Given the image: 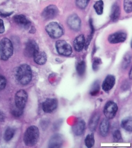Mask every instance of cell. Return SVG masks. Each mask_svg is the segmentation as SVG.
Segmentation results:
<instances>
[{"label":"cell","instance_id":"4","mask_svg":"<svg viewBox=\"0 0 132 148\" xmlns=\"http://www.w3.org/2000/svg\"><path fill=\"white\" fill-rule=\"evenodd\" d=\"M46 32L48 35L53 39H57L63 35L64 29L62 26L57 22H52L46 26Z\"/></svg>","mask_w":132,"mask_h":148},{"label":"cell","instance_id":"9","mask_svg":"<svg viewBox=\"0 0 132 148\" xmlns=\"http://www.w3.org/2000/svg\"><path fill=\"white\" fill-rule=\"evenodd\" d=\"M58 9L56 6L50 5L46 7L42 13V17L45 20L53 19L56 17L58 14Z\"/></svg>","mask_w":132,"mask_h":148},{"label":"cell","instance_id":"24","mask_svg":"<svg viewBox=\"0 0 132 148\" xmlns=\"http://www.w3.org/2000/svg\"><path fill=\"white\" fill-rule=\"evenodd\" d=\"M94 135L93 134H88L84 140V143L87 147L91 148L95 144Z\"/></svg>","mask_w":132,"mask_h":148},{"label":"cell","instance_id":"34","mask_svg":"<svg viewBox=\"0 0 132 148\" xmlns=\"http://www.w3.org/2000/svg\"><path fill=\"white\" fill-rule=\"evenodd\" d=\"M12 112L14 115L15 116H18L21 115L22 113L23 110L19 109L17 107V109L13 110Z\"/></svg>","mask_w":132,"mask_h":148},{"label":"cell","instance_id":"37","mask_svg":"<svg viewBox=\"0 0 132 148\" xmlns=\"http://www.w3.org/2000/svg\"><path fill=\"white\" fill-rule=\"evenodd\" d=\"M129 77L130 79H132V68H131L129 73Z\"/></svg>","mask_w":132,"mask_h":148},{"label":"cell","instance_id":"14","mask_svg":"<svg viewBox=\"0 0 132 148\" xmlns=\"http://www.w3.org/2000/svg\"><path fill=\"white\" fill-rule=\"evenodd\" d=\"M115 83V77L112 75H108L103 82L102 88L105 92H109L113 87Z\"/></svg>","mask_w":132,"mask_h":148},{"label":"cell","instance_id":"10","mask_svg":"<svg viewBox=\"0 0 132 148\" xmlns=\"http://www.w3.org/2000/svg\"><path fill=\"white\" fill-rule=\"evenodd\" d=\"M58 106V101L55 98H47L43 103L42 107L44 112L52 113L55 110Z\"/></svg>","mask_w":132,"mask_h":148},{"label":"cell","instance_id":"36","mask_svg":"<svg viewBox=\"0 0 132 148\" xmlns=\"http://www.w3.org/2000/svg\"><path fill=\"white\" fill-rule=\"evenodd\" d=\"M5 31L4 22L3 20L0 19V34L4 33Z\"/></svg>","mask_w":132,"mask_h":148},{"label":"cell","instance_id":"8","mask_svg":"<svg viewBox=\"0 0 132 148\" xmlns=\"http://www.w3.org/2000/svg\"><path fill=\"white\" fill-rule=\"evenodd\" d=\"M39 51V46L33 40H29L26 43L24 54L28 57H33L34 55Z\"/></svg>","mask_w":132,"mask_h":148},{"label":"cell","instance_id":"2","mask_svg":"<svg viewBox=\"0 0 132 148\" xmlns=\"http://www.w3.org/2000/svg\"><path fill=\"white\" fill-rule=\"evenodd\" d=\"M39 137V128L36 126H31L25 132L24 137V142L27 146H33L37 142Z\"/></svg>","mask_w":132,"mask_h":148},{"label":"cell","instance_id":"5","mask_svg":"<svg viewBox=\"0 0 132 148\" xmlns=\"http://www.w3.org/2000/svg\"><path fill=\"white\" fill-rule=\"evenodd\" d=\"M55 47L58 53L64 56H69L72 53V48L70 45L64 40L56 42Z\"/></svg>","mask_w":132,"mask_h":148},{"label":"cell","instance_id":"21","mask_svg":"<svg viewBox=\"0 0 132 148\" xmlns=\"http://www.w3.org/2000/svg\"><path fill=\"white\" fill-rule=\"evenodd\" d=\"M122 128L130 132L132 131V119L131 116H128L123 119L121 123Z\"/></svg>","mask_w":132,"mask_h":148},{"label":"cell","instance_id":"30","mask_svg":"<svg viewBox=\"0 0 132 148\" xmlns=\"http://www.w3.org/2000/svg\"><path fill=\"white\" fill-rule=\"evenodd\" d=\"M113 138L114 141L115 142H120L122 139V136L120 131L119 129L115 130L113 132Z\"/></svg>","mask_w":132,"mask_h":148},{"label":"cell","instance_id":"27","mask_svg":"<svg viewBox=\"0 0 132 148\" xmlns=\"http://www.w3.org/2000/svg\"><path fill=\"white\" fill-rule=\"evenodd\" d=\"M15 134V130L12 128H8L4 134V139L6 141L10 140L13 137Z\"/></svg>","mask_w":132,"mask_h":148},{"label":"cell","instance_id":"29","mask_svg":"<svg viewBox=\"0 0 132 148\" xmlns=\"http://www.w3.org/2000/svg\"><path fill=\"white\" fill-rule=\"evenodd\" d=\"M90 0H76V5L81 9H84L88 4Z\"/></svg>","mask_w":132,"mask_h":148},{"label":"cell","instance_id":"31","mask_svg":"<svg viewBox=\"0 0 132 148\" xmlns=\"http://www.w3.org/2000/svg\"><path fill=\"white\" fill-rule=\"evenodd\" d=\"M101 63L102 61L101 59L99 58H96L94 60L93 63V69L94 71H97L99 69Z\"/></svg>","mask_w":132,"mask_h":148},{"label":"cell","instance_id":"26","mask_svg":"<svg viewBox=\"0 0 132 148\" xmlns=\"http://www.w3.org/2000/svg\"><path fill=\"white\" fill-rule=\"evenodd\" d=\"M76 71L80 76H83L85 72L86 64L84 61H81L77 64L76 67Z\"/></svg>","mask_w":132,"mask_h":148},{"label":"cell","instance_id":"18","mask_svg":"<svg viewBox=\"0 0 132 148\" xmlns=\"http://www.w3.org/2000/svg\"><path fill=\"white\" fill-rule=\"evenodd\" d=\"M110 128V122L108 119H104L101 122L99 127L100 133L103 137H105L108 134Z\"/></svg>","mask_w":132,"mask_h":148},{"label":"cell","instance_id":"7","mask_svg":"<svg viewBox=\"0 0 132 148\" xmlns=\"http://www.w3.org/2000/svg\"><path fill=\"white\" fill-rule=\"evenodd\" d=\"M27 99V93L25 90H21L18 91L15 97L16 107L23 110L26 105Z\"/></svg>","mask_w":132,"mask_h":148},{"label":"cell","instance_id":"13","mask_svg":"<svg viewBox=\"0 0 132 148\" xmlns=\"http://www.w3.org/2000/svg\"><path fill=\"white\" fill-rule=\"evenodd\" d=\"M67 23L69 27L74 31H77L80 29L81 20L76 14H73L69 16L67 20Z\"/></svg>","mask_w":132,"mask_h":148},{"label":"cell","instance_id":"17","mask_svg":"<svg viewBox=\"0 0 132 148\" xmlns=\"http://www.w3.org/2000/svg\"><path fill=\"white\" fill-rule=\"evenodd\" d=\"M86 40L85 37L83 34L77 36L74 41V47L75 50L80 52L83 50L85 46Z\"/></svg>","mask_w":132,"mask_h":148},{"label":"cell","instance_id":"25","mask_svg":"<svg viewBox=\"0 0 132 148\" xmlns=\"http://www.w3.org/2000/svg\"><path fill=\"white\" fill-rule=\"evenodd\" d=\"M104 2L102 0H99L95 3L93 6L94 8L98 15H101L102 14L104 10Z\"/></svg>","mask_w":132,"mask_h":148},{"label":"cell","instance_id":"15","mask_svg":"<svg viewBox=\"0 0 132 148\" xmlns=\"http://www.w3.org/2000/svg\"><path fill=\"white\" fill-rule=\"evenodd\" d=\"M85 127V123L84 120L78 119L72 127L73 132L75 135L80 136L84 132Z\"/></svg>","mask_w":132,"mask_h":148},{"label":"cell","instance_id":"22","mask_svg":"<svg viewBox=\"0 0 132 148\" xmlns=\"http://www.w3.org/2000/svg\"><path fill=\"white\" fill-rule=\"evenodd\" d=\"M120 8L117 4H114L112 7L111 15L112 20L115 22L119 19L120 15Z\"/></svg>","mask_w":132,"mask_h":148},{"label":"cell","instance_id":"19","mask_svg":"<svg viewBox=\"0 0 132 148\" xmlns=\"http://www.w3.org/2000/svg\"><path fill=\"white\" fill-rule=\"evenodd\" d=\"M100 119V115L98 113H95L91 117L88 123V128L90 131L93 132L96 130Z\"/></svg>","mask_w":132,"mask_h":148},{"label":"cell","instance_id":"16","mask_svg":"<svg viewBox=\"0 0 132 148\" xmlns=\"http://www.w3.org/2000/svg\"><path fill=\"white\" fill-rule=\"evenodd\" d=\"M13 18L16 24L21 27L25 29L28 28L30 25V21L24 15H16L14 16Z\"/></svg>","mask_w":132,"mask_h":148},{"label":"cell","instance_id":"12","mask_svg":"<svg viewBox=\"0 0 132 148\" xmlns=\"http://www.w3.org/2000/svg\"><path fill=\"white\" fill-rule=\"evenodd\" d=\"M127 38V34L122 31H119L112 34L109 36L108 40L111 44H117L123 42Z\"/></svg>","mask_w":132,"mask_h":148},{"label":"cell","instance_id":"6","mask_svg":"<svg viewBox=\"0 0 132 148\" xmlns=\"http://www.w3.org/2000/svg\"><path fill=\"white\" fill-rule=\"evenodd\" d=\"M118 107L117 105L113 101L107 102L104 106V113L106 119H113L116 114Z\"/></svg>","mask_w":132,"mask_h":148},{"label":"cell","instance_id":"11","mask_svg":"<svg viewBox=\"0 0 132 148\" xmlns=\"http://www.w3.org/2000/svg\"><path fill=\"white\" fill-rule=\"evenodd\" d=\"M64 143V137L61 134H54L51 137L48 143V147L52 148H61Z\"/></svg>","mask_w":132,"mask_h":148},{"label":"cell","instance_id":"3","mask_svg":"<svg viewBox=\"0 0 132 148\" xmlns=\"http://www.w3.org/2000/svg\"><path fill=\"white\" fill-rule=\"evenodd\" d=\"M13 47L11 40L7 38H3L0 42V57L6 61L12 56Z\"/></svg>","mask_w":132,"mask_h":148},{"label":"cell","instance_id":"28","mask_svg":"<svg viewBox=\"0 0 132 148\" xmlns=\"http://www.w3.org/2000/svg\"><path fill=\"white\" fill-rule=\"evenodd\" d=\"M124 9L127 13H129L132 11V0H124Z\"/></svg>","mask_w":132,"mask_h":148},{"label":"cell","instance_id":"32","mask_svg":"<svg viewBox=\"0 0 132 148\" xmlns=\"http://www.w3.org/2000/svg\"><path fill=\"white\" fill-rule=\"evenodd\" d=\"M131 58L129 55H127L124 58L122 62V68L124 69H126L128 66L129 65L130 63Z\"/></svg>","mask_w":132,"mask_h":148},{"label":"cell","instance_id":"35","mask_svg":"<svg viewBox=\"0 0 132 148\" xmlns=\"http://www.w3.org/2000/svg\"><path fill=\"white\" fill-rule=\"evenodd\" d=\"M13 13L12 12H6L0 10V16L4 17H8L12 15Z\"/></svg>","mask_w":132,"mask_h":148},{"label":"cell","instance_id":"1","mask_svg":"<svg viewBox=\"0 0 132 148\" xmlns=\"http://www.w3.org/2000/svg\"><path fill=\"white\" fill-rule=\"evenodd\" d=\"M16 75L17 80L21 84L26 85L28 84L32 78L30 67L26 64L21 65L18 68Z\"/></svg>","mask_w":132,"mask_h":148},{"label":"cell","instance_id":"20","mask_svg":"<svg viewBox=\"0 0 132 148\" xmlns=\"http://www.w3.org/2000/svg\"><path fill=\"white\" fill-rule=\"evenodd\" d=\"M35 62L39 65H43L47 60V54L44 52H37L33 56Z\"/></svg>","mask_w":132,"mask_h":148},{"label":"cell","instance_id":"23","mask_svg":"<svg viewBox=\"0 0 132 148\" xmlns=\"http://www.w3.org/2000/svg\"><path fill=\"white\" fill-rule=\"evenodd\" d=\"M100 84L99 81H95L90 88V94L91 96H95L99 93L100 90Z\"/></svg>","mask_w":132,"mask_h":148},{"label":"cell","instance_id":"33","mask_svg":"<svg viewBox=\"0 0 132 148\" xmlns=\"http://www.w3.org/2000/svg\"><path fill=\"white\" fill-rule=\"evenodd\" d=\"M6 84V80L5 77L0 76V90H3L5 87Z\"/></svg>","mask_w":132,"mask_h":148}]
</instances>
